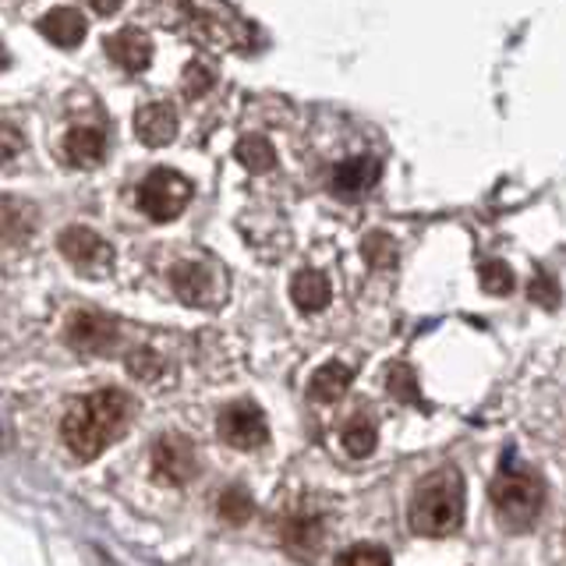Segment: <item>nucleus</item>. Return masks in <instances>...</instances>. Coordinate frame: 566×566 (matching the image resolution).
<instances>
[{
    "mask_svg": "<svg viewBox=\"0 0 566 566\" xmlns=\"http://www.w3.org/2000/svg\"><path fill=\"white\" fill-rule=\"evenodd\" d=\"M132 397L124 389H96L67 407L61 421V436L67 450L78 460H96L111 442L128 429L132 421Z\"/></svg>",
    "mask_w": 566,
    "mask_h": 566,
    "instance_id": "1",
    "label": "nucleus"
},
{
    "mask_svg": "<svg viewBox=\"0 0 566 566\" xmlns=\"http://www.w3.org/2000/svg\"><path fill=\"white\" fill-rule=\"evenodd\" d=\"M407 521L424 538H442L464 521V478L457 468L432 471L411 495Z\"/></svg>",
    "mask_w": 566,
    "mask_h": 566,
    "instance_id": "2",
    "label": "nucleus"
},
{
    "mask_svg": "<svg viewBox=\"0 0 566 566\" xmlns=\"http://www.w3.org/2000/svg\"><path fill=\"white\" fill-rule=\"evenodd\" d=\"M492 506L500 513V521L513 531H524L538 521L545 506V485L535 471L527 468H506L492 482Z\"/></svg>",
    "mask_w": 566,
    "mask_h": 566,
    "instance_id": "3",
    "label": "nucleus"
},
{
    "mask_svg": "<svg viewBox=\"0 0 566 566\" xmlns=\"http://www.w3.org/2000/svg\"><path fill=\"white\" fill-rule=\"evenodd\" d=\"M191 181L185 174L177 170H153L146 181L138 185V209L146 212L149 220L156 223H167L177 220L185 212V206L191 202Z\"/></svg>",
    "mask_w": 566,
    "mask_h": 566,
    "instance_id": "4",
    "label": "nucleus"
},
{
    "mask_svg": "<svg viewBox=\"0 0 566 566\" xmlns=\"http://www.w3.org/2000/svg\"><path fill=\"white\" fill-rule=\"evenodd\" d=\"M220 436L234 450H259L270 442V424H265L262 407L252 400H234L220 415Z\"/></svg>",
    "mask_w": 566,
    "mask_h": 566,
    "instance_id": "5",
    "label": "nucleus"
},
{
    "mask_svg": "<svg viewBox=\"0 0 566 566\" xmlns=\"http://www.w3.org/2000/svg\"><path fill=\"white\" fill-rule=\"evenodd\" d=\"M57 248H61V255L85 276H103L106 270H111V262H114L111 244H106L96 230H88V227H67L61 234V241H57Z\"/></svg>",
    "mask_w": 566,
    "mask_h": 566,
    "instance_id": "6",
    "label": "nucleus"
},
{
    "mask_svg": "<svg viewBox=\"0 0 566 566\" xmlns=\"http://www.w3.org/2000/svg\"><path fill=\"white\" fill-rule=\"evenodd\" d=\"M170 283H174V294L181 297L185 305H195V308H212V305H220V297H223V280L206 262L174 265Z\"/></svg>",
    "mask_w": 566,
    "mask_h": 566,
    "instance_id": "7",
    "label": "nucleus"
},
{
    "mask_svg": "<svg viewBox=\"0 0 566 566\" xmlns=\"http://www.w3.org/2000/svg\"><path fill=\"white\" fill-rule=\"evenodd\" d=\"M153 471L167 478L170 485H185L199 474V460H195L191 442L181 436H164L153 447Z\"/></svg>",
    "mask_w": 566,
    "mask_h": 566,
    "instance_id": "8",
    "label": "nucleus"
},
{
    "mask_svg": "<svg viewBox=\"0 0 566 566\" xmlns=\"http://www.w3.org/2000/svg\"><path fill=\"white\" fill-rule=\"evenodd\" d=\"M67 340L82 354H103L114 347L117 329L111 318H103L96 312H78V315H71V323H67Z\"/></svg>",
    "mask_w": 566,
    "mask_h": 566,
    "instance_id": "9",
    "label": "nucleus"
},
{
    "mask_svg": "<svg viewBox=\"0 0 566 566\" xmlns=\"http://www.w3.org/2000/svg\"><path fill=\"white\" fill-rule=\"evenodd\" d=\"M61 156L71 167H96L106 156V135L103 128H93V124H82V128H71L61 142Z\"/></svg>",
    "mask_w": 566,
    "mask_h": 566,
    "instance_id": "10",
    "label": "nucleus"
},
{
    "mask_svg": "<svg viewBox=\"0 0 566 566\" xmlns=\"http://www.w3.org/2000/svg\"><path fill=\"white\" fill-rule=\"evenodd\" d=\"M135 135L146 142L149 149L167 146L177 135V111L170 103H146L135 114Z\"/></svg>",
    "mask_w": 566,
    "mask_h": 566,
    "instance_id": "11",
    "label": "nucleus"
},
{
    "mask_svg": "<svg viewBox=\"0 0 566 566\" xmlns=\"http://www.w3.org/2000/svg\"><path fill=\"white\" fill-rule=\"evenodd\" d=\"M106 53H111V61L120 64L124 71H142V67H149V61H153V43H149L146 32L120 29V32L111 35V40H106Z\"/></svg>",
    "mask_w": 566,
    "mask_h": 566,
    "instance_id": "12",
    "label": "nucleus"
},
{
    "mask_svg": "<svg viewBox=\"0 0 566 566\" xmlns=\"http://www.w3.org/2000/svg\"><path fill=\"white\" fill-rule=\"evenodd\" d=\"M40 32L57 46H78L88 32V22L78 8H53L50 14L40 18Z\"/></svg>",
    "mask_w": 566,
    "mask_h": 566,
    "instance_id": "13",
    "label": "nucleus"
},
{
    "mask_svg": "<svg viewBox=\"0 0 566 566\" xmlns=\"http://www.w3.org/2000/svg\"><path fill=\"white\" fill-rule=\"evenodd\" d=\"M329 297H333L329 280L318 270H301L291 280V301L301 312H323L329 305Z\"/></svg>",
    "mask_w": 566,
    "mask_h": 566,
    "instance_id": "14",
    "label": "nucleus"
},
{
    "mask_svg": "<svg viewBox=\"0 0 566 566\" xmlns=\"http://www.w3.org/2000/svg\"><path fill=\"white\" fill-rule=\"evenodd\" d=\"M347 386H350V368L340 365V361H329L308 379V394L318 403H333V400H340L347 394Z\"/></svg>",
    "mask_w": 566,
    "mask_h": 566,
    "instance_id": "15",
    "label": "nucleus"
},
{
    "mask_svg": "<svg viewBox=\"0 0 566 566\" xmlns=\"http://www.w3.org/2000/svg\"><path fill=\"white\" fill-rule=\"evenodd\" d=\"M379 177V164L376 159H347V164L336 167L333 174V188L344 191V195H358V191H368L371 185H376Z\"/></svg>",
    "mask_w": 566,
    "mask_h": 566,
    "instance_id": "16",
    "label": "nucleus"
},
{
    "mask_svg": "<svg viewBox=\"0 0 566 566\" xmlns=\"http://www.w3.org/2000/svg\"><path fill=\"white\" fill-rule=\"evenodd\" d=\"M340 439H344V450H347L350 457H358V460H361V457H368L371 450H376V439H379L376 421L365 418V415H354V418L344 424Z\"/></svg>",
    "mask_w": 566,
    "mask_h": 566,
    "instance_id": "17",
    "label": "nucleus"
},
{
    "mask_svg": "<svg viewBox=\"0 0 566 566\" xmlns=\"http://www.w3.org/2000/svg\"><path fill=\"white\" fill-rule=\"evenodd\" d=\"M238 156H241V164H244L248 170H270V167L276 164V149L270 146V138H262V135H248V138H241Z\"/></svg>",
    "mask_w": 566,
    "mask_h": 566,
    "instance_id": "18",
    "label": "nucleus"
},
{
    "mask_svg": "<svg viewBox=\"0 0 566 566\" xmlns=\"http://www.w3.org/2000/svg\"><path fill=\"white\" fill-rule=\"evenodd\" d=\"M252 495H248L241 485H234V489H227L223 495H220V517L223 521H230V524H244L248 517H252Z\"/></svg>",
    "mask_w": 566,
    "mask_h": 566,
    "instance_id": "19",
    "label": "nucleus"
},
{
    "mask_svg": "<svg viewBox=\"0 0 566 566\" xmlns=\"http://www.w3.org/2000/svg\"><path fill=\"white\" fill-rule=\"evenodd\" d=\"M386 386H389V394H394L397 400H403V403H418L421 400L418 379H415V371L407 368V365H394V368H389Z\"/></svg>",
    "mask_w": 566,
    "mask_h": 566,
    "instance_id": "20",
    "label": "nucleus"
},
{
    "mask_svg": "<svg viewBox=\"0 0 566 566\" xmlns=\"http://www.w3.org/2000/svg\"><path fill=\"white\" fill-rule=\"evenodd\" d=\"M336 566H394V563H389L386 548L379 545H354L336 559Z\"/></svg>",
    "mask_w": 566,
    "mask_h": 566,
    "instance_id": "21",
    "label": "nucleus"
},
{
    "mask_svg": "<svg viewBox=\"0 0 566 566\" xmlns=\"http://www.w3.org/2000/svg\"><path fill=\"white\" fill-rule=\"evenodd\" d=\"M478 276H482V287L489 294H510L513 287V273L506 270V262H485Z\"/></svg>",
    "mask_w": 566,
    "mask_h": 566,
    "instance_id": "22",
    "label": "nucleus"
},
{
    "mask_svg": "<svg viewBox=\"0 0 566 566\" xmlns=\"http://www.w3.org/2000/svg\"><path fill=\"white\" fill-rule=\"evenodd\" d=\"M365 252H368V259L376 262V265H386L389 259H394V244H389L386 234H371L368 244H365Z\"/></svg>",
    "mask_w": 566,
    "mask_h": 566,
    "instance_id": "23",
    "label": "nucleus"
},
{
    "mask_svg": "<svg viewBox=\"0 0 566 566\" xmlns=\"http://www.w3.org/2000/svg\"><path fill=\"white\" fill-rule=\"evenodd\" d=\"M132 376H138V379H153V371L159 368V358L156 354H149V350H142V354H132Z\"/></svg>",
    "mask_w": 566,
    "mask_h": 566,
    "instance_id": "24",
    "label": "nucleus"
},
{
    "mask_svg": "<svg viewBox=\"0 0 566 566\" xmlns=\"http://www.w3.org/2000/svg\"><path fill=\"white\" fill-rule=\"evenodd\" d=\"M85 4L93 8L96 14H114V11L124 4V0H85Z\"/></svg>",
    "mask_w": 566,
    "mask_h": 566,
    "instance_id": "25",
    "label": "nucleus"
}]
</instances>
